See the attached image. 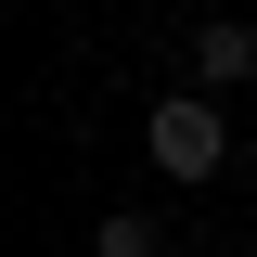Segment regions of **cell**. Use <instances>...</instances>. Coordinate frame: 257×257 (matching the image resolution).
Returning <instances> with one entry per match:
<instances>
[{"instance_id": "obj_1", "label": "cell", "mask_w": 257, "mask_h": 257, "mask_svg": "<svg viewBox=\"0 0 257 257\" xmlns=\"http://www.w3.org/2000/svg\"><path fill=\"white\" fill-rule=\"evenodd\" d=\"M142 142H155V167L167 180H219V155H231V116L206 90H167L155 116H142Z\"/></svg>"}, {"instance_id": "obj_2", "label": "cell", "mask_w": 257, "mask_h": 257, "mask_svg": "<svg viewBox=\"0 0 257 257\" xmlns=\"http://www.w3.org/2000/svg\"><path fill=\"white\" fill-rule=\"evenodd\" d=\"M257 77V26H206L193 39V90H244Z\"/></svg>"}, {"instance_id": "obj_3", "label": "cell", "mask_w": 257, "mask_h": 257, "mask_svg": "<svg viewBox=\"0 0 257 257\" xmlns=\"http://www.w3.org/2000/svg\"><path fill=\"white\" fill-rule=\"evenodd\" d=\"M90 257H167V219H142V206H116V219L90 231Z\"/></svg>"}]
</instances>
